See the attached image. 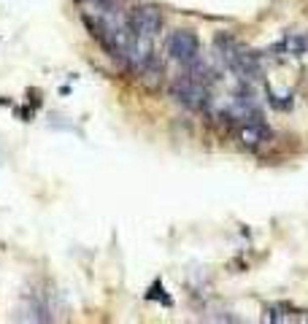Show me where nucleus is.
<instances>
[{
	"instance_id": "f257e3e1",
	"label": "nucleus",
	"mask_w": 308,
	"mask_h": 324,
	"mask_svg": "<svg viewBox=\"0 0 308 324\" xmlns=\"http://www.w3.org/2000/svg\"><path fill=\"white\" fill-rule=\"evenodd\" d=\"M170 95L176 97V103H181L187 111H206L211 105V95L206 89V84L189 78L187 73L178 76L173 84H170Z\"/></svg>"
},
{
	"instance_id": "f03ea898",
	"label": "nucleus",
	"mask_w": 308,
	"mask_h": 324,
	"mask_svg": "<svg viewBox=\"0 0 308 324\" xmlns=\"http://www.w3.org/2000/svg\"><path fill=\"white\" fill-rule=\"evenodd\" d=\"M165 49L170 54V60L181 62V65H189L192 60L200 57V43H197V35L189 33V30H176L165 38Z\"/></svg>"
},
{
	"instance_id": "7ed1b4c3",
	"label": "nucleus",
	"mask_w": 308,
	"mask_h": 324,
	"mask_svg": "<svg viewBox=\"0 0 308 324\" xmlns=\"http://www.w3.org/2000/svg\"><path fill=\"white\" fill-rule=\"evenodd\" d=\"M127 22H130L133 33L138 38H154L162 30V14L154 6H135L130 11V17H127Z\"/></svg>"
},
{
	"instance_id": "20e7f679",
	"label": "nucleus",
	"mask_w": 308,
	"mask_h": 324,
	"mask_svg": "<svg viewBox=\"0 0 308 324\" xmlns=\"http://www.w3.org/2000/svg\"><path fill=\"white\" fill-rule=\"evenodd\" d=\"M305 52H308V38L300 33L284 35L276 46H270V54H276V57H303Z\"/></svg>"
},
{
	"instance_id": "39448f33",
	"label": "nucleus",
	"mask_w": 308,
	"mask_h": 324,
	"mask_svg": "<svg viewBox=\"0 0 308 324\" xmlns=\"http://www.w3.org/2000/svg\"><path fill=\"white\" fill-rule=\"evenodd\" d=\"M265 141H270V127L265 122H249V125L241 127V143L249 149L262 146Z\"/></svg>"
},
{
	"instance_id": "423d86ee",
	"label": "nucleus",
	"mask_w": 308,
	"mask_h": 324,
	"mask_svg": "<svg viewBox=\"0 0 308 324\" xmlns=\"http://www.w3.org/2000/svg\"><path fill=\"white\" fill-rule=\"evenodd\" d=\"M146 297H149V300H160V302H162V305H173V300H170V297H168V294H165V292H162V286H160V281H157V284L152 286V289H149V294H146Z\"/></svg>"
},
{
	"instance_id": "0eeeda50",
	"label": "nucleus",
	"mask_w": 308,
	"mask_h": 324,
	"mask_svg": "<svg viewBox=\"0 0 308 324\" xmlns=\"http://www.w3.org/2000/svg\"><path fill=\"white\" fill-rule=\"evenodd\" d=\"M30 103H33L35 108L41 105V92H30Z\"/></svg>"
},
{
	"instance_id": "6e6552de",
	"label": "nucleus",
	"mask_w": 308,
	"mask_h": 324,
	"mask_svg": "<svg viewBox=\"0 0 308 324\" xmlns=\"http://www.w3.org/2000/svg\"><path fill=\"white\" fill-rule=\"evenodd\" d=\"M0 105H9V100H6V97H0Z\"/></svg>"
},
{
	"instance_id": "1a4fd4ad",
	"label": "nucleus",
	"mask_w": 308,
	"mask_h": 324,
	"mask_svg": "<svg viewBox=\"0 0 308 324\" xmlns=\"http://www.w3.org/2000/svg\"><path fill=\"white\" fill-rule=\"evenodd\" d=\"M0 165H3V149H0Z\"/></svg>"
}]
</instances>
